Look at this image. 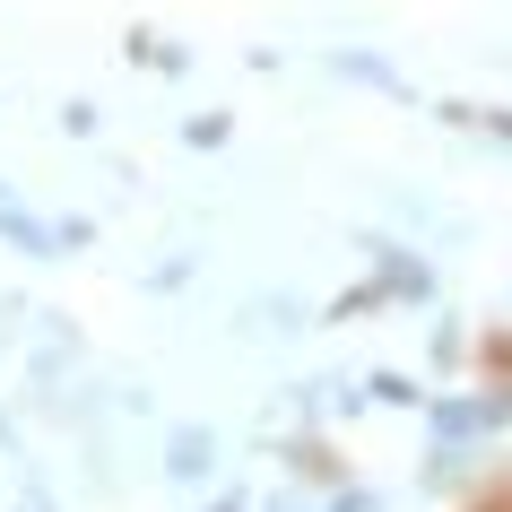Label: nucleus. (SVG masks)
Returning a JSON list of instances; mask_svg holds the SVG:
<instances>
[]
</instances>
